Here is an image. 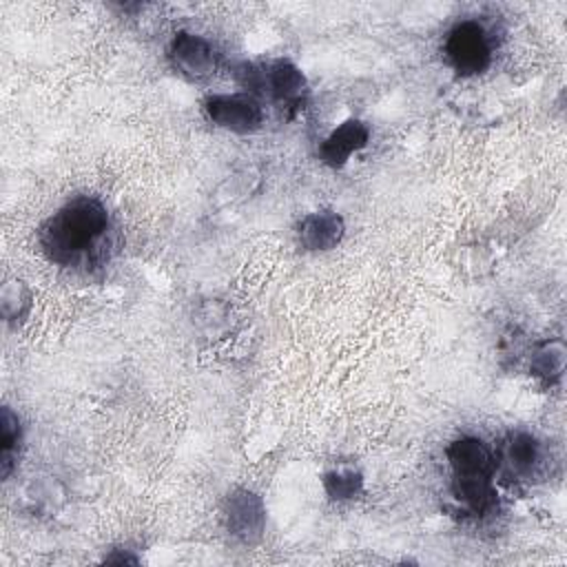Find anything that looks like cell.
Returning a JSON list of instances; mask_svg holds the SVG:
<instances>
[{"mask_svg":"<svg viewBox=\"0 0 567 567\" xmlns=\"http://www.w3.org/2000/svg\"><path fill=\"white\" fill-rule=\"evenodd\" d=\"M38 246L49 264L91 272L102 268L115 246L109 206L95 195H73L38 228Z\"/></svg>","mask_w":567,"mask_h":567,"instance_id":"obj_1","label":"cell"},{"mask_svg":"<svg viewBox=\"0 0 567 567\" xmlns=\"http://www.w3.org/2000/svg\"><path fill=\"white\" fill-rule=\"evenodd\" d=\"M235 73L246 93L255 97L266 95L288 113L303 109L308 100V80L303 71L288 58L241 62Z\"/></svg>","mask_w":567,"mask_h":567,"instance_id":"obj_2","label":"cell"},{"mask_svg":"<svg viewBox=\"0 0 567 567\" xmlns=\"http://www.w3.org/2000/svg\"><path fill=\"white\" fill-rule=\"evenodd\" d=\"M445 62L461 78L481 75L492 64L494 44L492 33L481 20L465 18L450 27L443 40Z\"/></svg>","mask_w":567,"mask_h":567,"instance_id":"obj_3","label":"cell"},{"mask_svg":"<svg viewBox=\"0 0 567 567\" xmlns=\"http://www.w3.org/2000/svg\"><path fill=\"white\" fill-rule=\"evenodd\" d=\"M166 58L171 69L190 82H204L219 69V51L213 40L186 29L171 38Z\"/></svg>","mask_w":567,"mask_h":567,"instance_id":"obj_4","label":"cell"},{"mask_svg":"<svg viewBox=\"0 0 567 567\" xmlns=\"http://www.w3.org/2000/svg\"><path fill=\"white\" fill-rule=\"evenodd\" d=\"M210 124L228 133H255L264 124V104L250 93H210L202 102Z\"/></svg>","mask_w":567,"mask_h":567,"instance_id":"obj_5","label":"cell"},{"mask_svg":"<svg viewBox=\"0 0 567 567\" xmlns=\"http://www.w3.org/2000/svg\"><path fill=\"white\" fill-rule=\"evenodd\" d=\"M545 463L547 454L543 443L525 430L507 434L496 454V470L501 467L507 478L520 483H532L538 478L545 470Z\"/></svg>","mask_w":567,"mask_h":567,"instance_id":"obj_6","label":"cell"},{"mask_svg":"<svg viewBox=\"0 0 567 567\" xmlns=\"http://www.w3.org/2000/svg\"><path fill=\"white\" fill-rule=\"evenodd\" d=\"M221 520L230 538L241 545H252L261 538L266 527V507L259 494L237 487L233 489L221 505Z\"/></svg>","mask_w":567,"mask_h":567,"instance_id":"obj_7","label":"cell"},{"mask_svg":"<svg viewBox=\"0 0 567 567\" xmlns=\"http://www.w3.org/2000/svg\"><path fill=\"white\" fill-rule=\"evenodd\" d=\"M452 476H489L496 474V452L476 434H458L445 447Z\"/></svg>","mask_w":567,"mask_h":567,"instance_id":"obj_8","label":"cell"},{"mask_svg":"<svg viewBox=\"0 0 567 567\" xmlns=\"http://www.w3.org/2000/svg\"><path fill=\"white\" fill-rule=\"evenodd\" d=\"M370 142V126L359 117H348L334 126L319 144V159L330 168H341Z\"/></svg>","mask_w":567,"mask_h":567,"instance_id":"obj_9","label":"cell"},{"mask_svg":"<svg viewBox=\"0 0 567 567\" xmlns=\"http://www.w3.org/2000/svg\"><path fill=\"white\" fill-rule=\"evenodd\" d=\"M346 235V221L337 210H315L301 217L297 224L299 246L310 252H326L341 244Z\"/></svg>","mask_w":567,"mask_h":567,"instance_id":"obj_10","label":"cell"},{"mask_svg":"<svg viewBox=\"0 0 567 567\" xmlns=\"http://www.w3.org/2000/svg\"><path fill=\"white\" fill-rule=\"evenodd\" d=\"M452 498L472 516L489 514L496 507V489L489 476H452Z\"/></svg>","mask_w":567,"mask_h":567,"instance_id":"obj_11","label":"cell"},{"mask_svg":"<svg viewBox=\"0 0 567 567\" xmlns=\"http://www.w3.org/2000/svg\"><path fill=\"white\" fill-rule=\"evenodd\" d=\"M0 423H2V439H0V476L7 481V478L13 474V470L18 467V458H20L22 441H24V427H22L20 416H18L9 405L2 408Z\"/></svg>","mask_w":567,"mask_h":567,"instance_id":"obj_12","label":"cell"},{"mask_svg":"<svg viewBox=\"0 0 567 567\" xmlns=\"http://www.w3.org/2000/svg\"><path fill=\"white\" fill-rule=\"evenodd\" d=\"M565 370V346L560 339H551L534 348L529 357V372L545 385L556 383Z\"/></svg>","mask_w":567,"mask_h":567,"instance_id":"obj_13","label":"cell"},{"mask_svg":"<svg viewBox=\"0 0 567 567\" xmlns=\"http://www.w3.org/2000/svg\"><path fill=\"white\" fill-rule=\"evenodd\" d=\"M330 501H352L363 492V476L354 467H332L321 478Z\"/></svg>","mask_w":567,"mask_h":567,"instance_id":"obj_14","label":"cell"},{"mask_svg":"<svg viewBox=\"0 0 567 567\" xmlns=\"http://www.w3.org/2000/svg\"><path fill=\"white\" fill-rule=\"evenodd\" d=\"M2 317L9 326H18L31 310V292L22 281H9L2 288Z\"/></svg>","mask_w":567,"mask_h":567,"instance_id":"obj_15","label":"cell"}]
</instances>
